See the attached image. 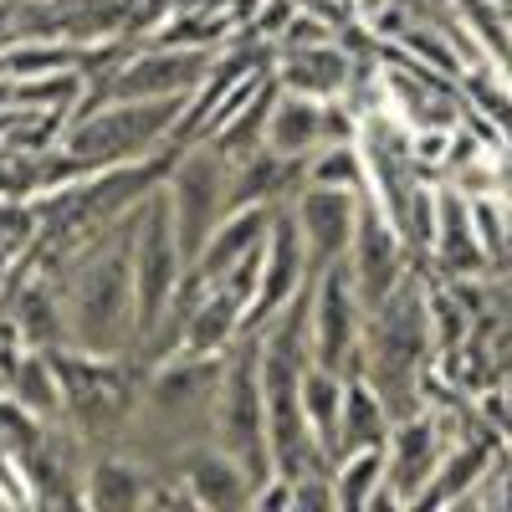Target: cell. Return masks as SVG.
Segmentation results:
<instances>
[{
	"label": "cell",
	"instance_id": "cell-1",
	"mask_svg": "<svg viewBox=\"0 0 512 512\" xmlns=\"http://www.w3.org/2000/svg\"><path fill=\"white\" fill-rule=\"evenodd\" d=\"M139 216V210H134ZM134 216L108 226L98 241H88L62 282L67 303V344L88 354H128L139 344L134 328Z\"/></svg>",
	"mask_w": 512,
	"mask_h": 512
},
{
	"label": "cell",
	"instance_id": "cell-3",
	"mask_svg": "<svg viewBox=\"0 0 512 512\" xmlns=\"http://www.w3.org/2000/svg\"><path fill=\"white\" fill-rule=\"evenodd\" d=\"M190 277V256L175 231V210L164 200V185L139 205L134 216V328L139 344H159V333L175 318ZM134 344V349H139Z\"/></svg>",
	"mask_w": 512,
	"mask_h": 512
},
{
	"label": "cell",
	"instance_id": "cell-4",
	"mask_svg": "<svg viewBox=\"0 0 512 512\" xmlns=\"http://www.w3.org/2000/svg\"><path fill=\"white\" fill-rule=\"evenodd\" d=\"M62 395H67V425L88 446H118L134 415V369L128 354H88V349H52Z\"/></svg>",
	"mask_w": 512,
	"mask_h": 512
},
{
	"label": "cell",
	"instance_id": "cell-17",
	"mask_svg": "<svg viewBox=\"0 0 512 512\" xmlns=\"http://www.w3.org/2000/svg\"><path fill=\"white\" fill-rule=\"evenodd\" d=\"M303 190V159H287L277 149H256L246 159H236V180H231V210L241 205H292V195Z\"/></svg>",
	"mask_w": 512,
	"mask_h": 512
},
{
	"label": "cell",
	"instance_id": "cell-6",
	"mask_svg": "<svg viewBox=\"0 0 512 512\" xmlns=\"http://www.w3.org/2000/svg\"><path fill=\"white\" fill-rule=\"evenodd\" d=\"M231 180H236V159L221 154L216 144H180L175 159H169V175H164V200L175 210V231L185 256L200 251V241L216 231V221L231 210Z\"/></svg>",
	"mask_w": 512,
	"mask_h": 512
},
{
	"label": "cell",
	"instance_id": "cell-25",
	"mask_svg": "<svg viewBox=\"0 0 512 512\" xmlns=\"http://www.w3.org/2000/svg\"><path fill=\"white\" fill-rule=\"evenodd\" d=\"M292 11L323 16V21H333V26H349L344 16H354V11H349V0H292Z\"/></svg>",
	"mask_w": 512,
	"mask_h": 512
},
{
	"label": "cell",
	"instance_id": "cell-9",
	"mask_svg": "<svg viewBox=\"0 0 512 512\" xmlns=\"http://www.w3.org/2000/svg\"><path fill=\"white\" fill-rule=\"evenodd\" d=\"M344 262L354 272V287L364 297V308L384 303V297H390L410 272H420L410 246H405V236H400V226L384 216L369 195H364V216H359V231H354V246H349Z\"/></svg>",
	"mask_w": 512,
	"mask_h": 512
},
{
	"label": "cell",
	"instance_id": "cell-16",
	"mask_svg": "<svg viewBox=\"0 0 512 512\" xmlns=\"http://www.w3.org/2000/svg\"><path fill=\"white\" fill-rule=\"evenodd\" d=\"M359 52L349 47V36L318 41V47H297L272 57V77L282 93H303V98H344L354 82Z\"/></svg>",
	"mask_w": 512,
	"mask_h": 512
},
{
	"label": "cell",
	"instance_id": "cell-21",
	"mask_svg": "<svg viewBox=\"0 0 512 512\" xmlns=\"http://www.w3.org/2000/svg\"><path fill=\"white\" fill-rule=\"evenodd\" d=\"M344 390H349V374L338 369H323V364H308L303 369V410H308V425L318 446L333 456L338 446V415H344Z\"/></svg>",
	"mask_w": 512,
	"mask_h": 512
},
{
	"label": "cell",
	"instance_id": "cell-13",
	"mask_svg": "<svg viewBox=\"0 0 512 512\" xmlns=\"http://www.w3.org/2000/svg\"><path fill=\"white\" fill-rule=\"evenodd\" d=\"M431 267L441 272V282L451 277H487V246L477 236V216H472V195L451 180H436V246H431Z\"/></svg>",
	"mask_w": 512,
	"mask_h": 512
},
{
	"label": "cell",
	"instance_id": "cell-18",
	"mask_svg": "<svg viewBox=\"0 0 512 512\" xmlns=\"http://www.w3.org/2000/svg\"><path fill=\"white\" fill-rule=\"evenodd\" d=\"M0 390H6L21 410H31L36 420H67V395H62V374H57V359L52 349H26L16 359V369L0 379Z\"/></svg>",
	"mask_w": 512,
	"mask_h": 512
},
{
	"label": "cell",
	"instance_id": "cell-20",
	"mask_svg": "<svg viewBox=\"0 0 512 512\" xmlns=\"http://www.w3.org/2000/svg\"><path fill=\"white\" fill-rule=\"evenodd\" d=\"M272 98H277V77H267L262 88H256L216 134H210L205 144H216L221 154H231V159H246V154H256L267 144V113H272Z\"/></svg>",
	"mask_w": 512,
	"mask_h": 512
},
{
	"label": "cell",
	"instance_id": "cell-22",
	"mask_svg": "<svg viewBox=\"0 0 512 512\" xmlns=\"http://www.w3.org/2000/svg\"><path fill=\"white\" fill-rule=\"evenodd\" d=\"M328 477H333L338 507H379V492H384V446H364V451L333 456Z\"/></svg>",
	"mask_w": 512,
	"mask_h": 512
},
{
	"label": "cell",
	"instance_id": "cell-12",
	"mask_svg": "<svg viewBox=\"0 0 512 512\" xmlns=\"http://www.w3.org/2000/svg\"><path fill=\"white\" fill-rule=\"evenodd\" d=\"M169 472L190 487L195 507H210V512L251 507V487H256L251 472H246V466H241L221 441H210V436H200V441H190L185 451H175Z\"/></svg>",
	"mask_w": 512,
	"mask_h": 512
},
{
	"label": "cell",
	"instance_id": "cell-8",
	"mask_svg": "<svg viewBox=\"0 0 512 512\" xmlns=\"http://www.w3.org/2000/svg\"><path fill=\"white\" fill-rule=\"evenodd\" d=\"M364 323L369 308L354 287L349 262H333L313 277V364L338 369V374H354L359 369V349H364Z\"/></svg>",
	"mask_w": 512,
	"mask_h": 512
},
{
	"label": "cell",
	"instance_id": "cell-19",
	"mask_svg": "<svg viewBox=\"0 0 512 512\" xmlns=\"http://www.w3.org/2000/svg\"><path fill=\"white\" fill-rule=\"evenodd\" d=\"M390 405L379 400V390L364 379V374H349V390H344V415H338V446L333 456L344 451H364V446H384L390 441Z\"/></svg>",
	"mask_w": 512,
	"mask_h": 512
},
{
	"label": "cell",
	"instance_id": "cell-10",
	"mask_svg": "<svg viewBox=\"0 0 512 512\" xmlns=\"http://www.w3.org/2000/svg\"><path fill=\"white\" fill-rule=\"evenodd\" d=\"M292 221L303 231V246H308V262L313 272L344 262L349 246H354V231H359V216H364V190H333V185H303L292 195Z\"/></svg>",
	"mask_w": 512,
	"mask_h": 512
},
{
	"label": "cell",
	"instance_id": "cell-5",
	"mask_svg": "<svg viewBox=\"0 0 512 512\" xmlns=\"http://www.w3.org/2000/svg\"><path fill=\"white\" fill-rule=\"evenodd\" d=\"M210 441H221L251 482L272 477V446H267V395H262V338L246 333L226 354L216 400H210Z\"/></svg>",
	"mask_w": 512,
	"mask_h": 512
},
{
	"label": "cell",
	"instance_id": "cell-11",
	"mask_svg": "<svg viewBox=\"0 0 512 512\" xmlns=\"http://www.w3.org/2000/svg\"><path fill=\"white\" fill-rule=\"evenodd\" d=\"M313 277H318V272H313V262H308L303 231H297L292 210L282 205L277 216H272L267 246H262V272H256V292H251V328H262L272 313H282Z\"/></svg>",
	"mask_w": 512,
	"mask_h": 512
},
{
	"label": "cell",
	"instance_id": "cell-23",
	"mask_svg": "<svg viewBox=\"0 0 512 512\" xmlns=\"http://www.w3.org/2000/svg\"><path fill=\"white\" fill-rule=\"evenodd\" d=\"M303 185L364 190V154H359V139H333V144H318V149L303 159Z\"/></svg>",
	"mask_w": 512,
	"mask_h": 512
},
{
	"label": "cell",
	"instance_id": "cell-14",
	"mask_svg": "<svg viewBox=\"0 0 512 512\" xmlns=\"http://www.w3.org/2000/svg\"><path fill=\"white\" fill-rule=\"evenodd\" d=\"M159 477H164L159 466L134 456L128 446H93L88 472H82V507H108V512L149 507Z\"/></svg>",
	"mask_w": 512,
	"mask_h": 512
},
{
	"label": "cell",
	"instance_id": "cell-2",
	"mask_svg": "<svg viewBox=\"0 0 512 512\" xmlns=\"http://www.w3.org/2000/svg\"><path fill=\"white\" fill-rule=\"evenodd\" d=\"M180 118H185V98H108L67 123L62 149L88 164L93 175L118 164H144L180 149L175 144Z\"/></svg>",
	"mask_w": 512,
	"mask_h": 512
},
{
	"label": "cell",
	"instance_id": "cell-7",
	"mask_svg": "<svg viewBox=\"0 0 512 512\" xmlns=\"http://www.w3.org/2000/svg\"><path fill=\"white\" fill-rule=\"evenodd\" d=\"M221 47H164V41H134L128 57L88 93L77 118L108 98H190L216 67Z\"/></svg>",
	"mask_w": 512,
	"mask_h": 512
},
{
	"label": "cell",
	"instance_id": "cell-24",
	"mask_svg": "<svg viewBox=\"0 0 512 512\" xmlns=\"http://www.w3.org/2000/svg\"><path fill=\"white\" fill-rule=\"evenodd\" d=\"M344 26H333L323 16H308V11H292L282 21V31L272 36V52H297V47H318V41H338Z\"/></svg>",
	"mask_w": 512,
	"mask_h": 512
},
{
	"label": "cell",
	"instance_id": "cell-26",
	"mask_svg": "<svg viewBox=\"0 0 512 512\" xmlns=\"http://www.w3.org/2000/svg\"><path fill=\"white\" fill-rule=\"evenodd\" d=\"M507 205H512V149H507V164H502V190H497Z\"/></svg>",
	"mask_w": 512,
	"mask_h": 512
},
{
	"label": "cell",
	"instance_id": "cell-15",
	"mask_svg": "<svg viewBox=\"0 0 512 512\" xmlns=\"http://www.w3.org/2000/svg\"><path fill=\"white\" fill-rule=\"evenodd\" d=\"M272 205H241V210H226V216L216 221V231H210L200 241V251L190 256V277L185 287H200V282H216L226 277L231 267H241L251 251H262L267 231H272Z\"/></svg>",
	"mask_w": 512,
	"mask_h": 512
}]
</instances>
